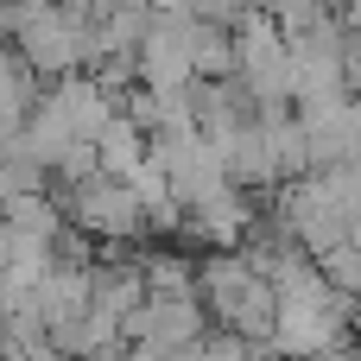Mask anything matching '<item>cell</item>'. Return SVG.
Wrapping results in <instances>:
<instances>
[{
	"label": "cell",
	"instance_id": "cell-1",
	"mask_svg": "<svg viewBox=\"0 0 361 361\" xmlns=\"http://www.w3.org/2000/svg\"><path fill=\"white\" fill-rule=\"evenodd\" d=\"M336 19H343L349 44H361V0H336Z\"/></svg>",
	"mask_w": 361,
	"mask_h": 361
},
{
	"label": "cell",
	"instance_id": "cell-2",
	"mask_svg": "<svg viewBox=\"0 0 361 361\" xmlns=\"http://www.w3.org/2000/svg\"><path fill=\"white\" fill-rule=\"evenodd\" d=\"M311 361H361L355 343H336V349H324V355H311Z\"/></svg>",
	"mask_w": 361,
	"mask_h": 361
}]
</instances>
